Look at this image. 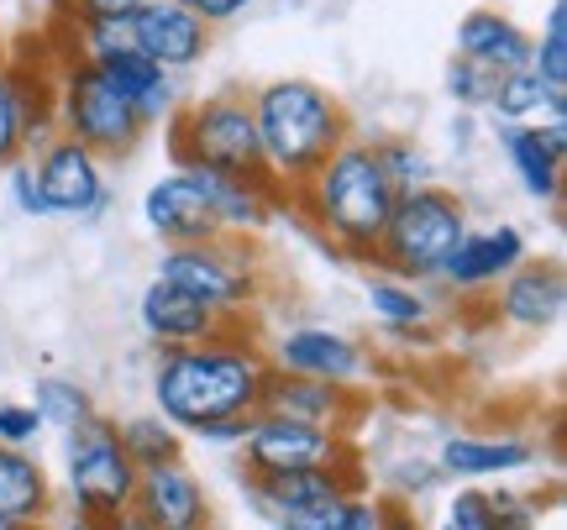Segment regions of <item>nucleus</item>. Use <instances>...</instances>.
Segmentation results:
<instances>
[{
  "mask_svg": "<svg viewBox=\"0 0 567 530\" xmlns=\"http://www.w3.org/2000/svg\"><path fill=\"white\" fill-rule=\"evenodd\" d=\"M268 357L243 331H210L205 342L189 347H158V367H153V409L168 426L179 430H205L210 420L226 415H247L258 409V388H264Z\"/></svg>",
  "mask_w": 567,
  "mask_h": 530,
  "instance_id": "nucleus-1",
  "label": "nucleus"
},
{
  "mask_svg": "<svg viewBox=\"0 0 567 530\" xmlns=\"http://www.w3.org/2000/svg\"><path fill=\"white\" fill-rule=\"evenodd\" d=\"M289 195H295V210L310 216V226L321 231L326 242L337 247L342 258H358V263L373 258V242H379L389 210L400 200V189L384 179V164H379L373 143H358V137H347Z\"/></svg>",
  "mask_w": 567,
  "mask_h": 530,
  "instance_id": "nucleus-2",
  "label": "nucleus"
},
{
  "mask_svg": "<svg viewBox=\"0 0 567 530\" xmlns=\"http://www.w3.org/2000/svg\"><path fill=\"white\" fill-rule=\"evenodd\" d=\"M252 122H258V147H264V168L284 189H300L316 168L352 137L347 132L342 101L316 80L284 74V80L258 84L252 95Z\"/></svg>",
  "mask_w": 567,
  "mask_h": 530,
  "instance_id": "nucleus-3",
  "label": "nucleus"
},
{
  "mask_svg": "<svg viewBox=\"0 0 567 530\" xmlns=\"http://www.w3.org/2000/svg\"><path fill=\"white\" fill-rule=\"evenodd\" d=\"M463 237H467L463 200L452 189H442V184H421V189H405L394 200L368 263L379 273L405 279V284H431Z\"/></svg>",
  "mask_w": 567,
  "mask_h": 530,
  "instance_id": "nucleus-4",
  "label": "nucleus"
},
{
  "mask_svg": "<svg viewBox=\"0 0 567 530\" xmlns=\"http://www.w3.org/2000/svg\"><path fill=\"white\" fill-rule=\"evenodd\" d=\"M163 126H168V158H174V168H216V174H237V179H274L264 168L252 105L237 90H221V95H205V101L184 105Z\"/></svg>",
  "mask_w": 567,
  "mask_h": 530,
  "instance_id": "nucleus-5",
  "label": "nucleus"
},
{
  "mask_svg": "<svg viewBox=\"0 0 567 530\" xmlns=\"http://www.w3.org/2000/svg\"><path fill=\"white\" fill-rule=\"evenodd\" d=\"M158 279L163 284L184 289L189 300H200L216 321H237L247 310L258 305L264 294V273H258V252L243 242V237H210V242H184V247H168L158 263Z\"/></svg>",
  "mask_w": 567,
  "mask_h": 530,
  "instance_id": "nucleus-6",
  "label": "nucleus"
},
{
  "mask_svg": "<svg viewBox=\"0 0 567 530\" xmlns=\"http://www.w3.org/2000/svg\"><path fill=\"white\" fill-rule=\"evenodd\" d=\"M137 463L126 457L116 420L90 415L74 430H63V489L69 505L84 520H111V515L132 510V493H137Z\"/></svg>",
  "mask_w": 567,
  "mask_h": 530,
  "instance_id": "nucleus-7",
  "label": "nucleus"
},
{
  "mask_svg": "<svg viewBox=\"0 0 567 530\" xmlns=\"http://www.w3.org/2000/svg\"><path fill=\"white\" fill-rule=\"evenodd\" d=\"M53 126L59 137L84 143L95 158H126L142 143V116L132 111V101H122L111 84L101 80V69L84 59H69L59 69L53 84Z\"/></svg>",
  "mask_w": 567,
  "mask_h": 530,
  "instance_id": "nucleus-8",
  "label": "nucleus"
},
{
  "mask_svg": "<svg viewBox=\"0 0 567 530\" xmlns=\"http://www.w3.org/2000/svg\"><path fill=\"white\" fill-rule=\"evenodd\" d=\"M38 184L42 200H48V216H63V221H101L111 216V200L116 189L105 179L101 158L90 153L74 137H53V143L38 147Z\"/></svg>",
  "mask_w": 567,
  "mask_h": 530,
  "instance_id": "nucleus-9",
  "label": "nucleus"
},
{
  "mask_svg": "<svg viewBox=\"0 0 567 530\" xmlns=\"http://www.w3.org/2000/svg\"><path fill=\"white\" fill-rule=\"evenodd\" d=\"M347 441L331 426H310V420H289V415H252V430L243 441V463L252 478L264 472H305V468H331L347 457Z\"/></svg>",
  "mask_w": 567,
  "mask_h": 530,
  "instance_id": "nucleus-10",
  "label": "nucleus"
},
{
  "mask_svg": "<svg viewBox=\"0 0 567 530\" xmlns=\"http://www.w3.org/2000/svg\"><path fill=\"white\" fill-rule=\"evenodd\" d=\"M132 42H137V53H147L158 69L184 74V69L205 63V53H210V27H205L189 6H179V0H142L137 11H132Z\"/></svg>",
  "mask_w": 567,
  "mask_h": 530,
  "instance_id": "nucleus-11",
  "label": "nucleus"
},
{
  "mask_svg": "<svg viewBox=\"0 0 567 530\" xmlns=\"http://www.w3.org/2000/svg\"><path fill=\"white\" fill-rule=\"evenodd\" d=\"M53 90H38L32 69L0 59V168H11L17 158H27L32 147L53 143Z\"/></svg>",
  "mask_w": 567,
  "mask_h": 530,
  "instance_id": "nucleus-12",
  "label": "nucleus"
},
{
  "mask_svg": "<svg viewBox=\"0 0 567 530\" xmlns=\"http://www.w3.org/2000/svg\"><path fill=\"white\" fill-rule=\"evenodd\" d=\"M530 258V247H526V231L520 226H484V231H473L467 226V237L457 247H452V258L442 263V279L452 294H478V289H494L499 279H505L509 268H520Z\"/></svg>",
  "mask_w": 567,
  "mask_h": 530,
  "instance_id": "nucleus-13",
  "label": "nucleus"
},
{
  "mask_svg": "<svg viewBox=\"0 0 567 530\" xmlns=\"http://www.w3.org/2000/svg\"><path fill=\"white\" fill-rule=\"evenodd\" d=\"M274 367L284 373H305V378H326V384L358 388L368 378V352L331 326H295L274 342Z\"/></svg>",
  "mask_w": 567,
  "mask_h": 530,
  "instance_id": "nucleus-14",
  "label": "nucleus"
},
{
  "mask_svg": "<svg viewBox=\"0 0 567 530\" xmlns=\"http://www.w3.org/2000/svg\"><path fill=\"white\" fill-rule=\"evenodd\" d=\"M499 147L509 158V174L520 179L536 205L563 200V168H567V122H542V126H494Z\"/></svg>",
  "mask_w": 567,
  "mask_h": 530,
  "instance_id": "nucleus-15",
  "label": "nucleus"
},
{
  "mask_svg": "<svg viewBox=\"0 0 567 530\" xmlns=\"http://www.w3.org/2000/svg\"><path fill=\"white\" fill-rule=\"evenodd\" d=\"M499 294H494V315L505 321L509 331H551L557 321H563L567 310V279L557 263H520L509 268L505 279H499Z\"/></svg>",
  "mask_w": 567,
  "mask_h": 530,
  "instance_id": "nucleus-16",
  "label": "nucleus"
},
{
  "mask_svg": "<svg viewBox=\"0 0 567 530\" xmlns=\"http://www.w3.org/2000/svg\"><path fill=\"white\" fill-rule=\"evenodd\" d=\"M142 221H147V231H153V237H163L168 247L210 242V237H221L216 210L205 205L200 184L189 179L184 168L163 174L158 184H147V195H142Z\"/></svg>",
  "mask_w": 567,
  "mask_h": 530,
  "instance_id": "nucleus-17",
  "label": "nucleus"
},
{
  "mask_svg": "<svg viewBox=\"0 0 567 530\" xmlns=\"http://www.w3.org/2000/svg\"><path fill=\"white\" fill-rule=\"evenodd\" d=\"M132 510H137L153 530H205L210 526L205 484L184 468V463H163V468L142 472L137 493H132Z\"/></svg>",
  "mask_w": 567,
  "mask_h": 530,
  "instance_id": "nucleus-18",
  "label": "nucleus"
},
{
  "mask_svg": "<svg viewBox=\"0 0 567 530\" xmlns=\"http://www.w3.org/2000/svg\"><path fill=\"white\" fill-rule=\"evenodd\" d=\"M337 493H363V468H358L352 451H347L342 463H331V468L264 472V478L247 472V499H252V510L264 515V520H274L279 510L316 505V499H337Z\"/></svg>",
  "mask_w": 567,
  "mask_h": 530,
  "instance_id": "nucleus-19",
  "label": "nucleus"
},
{
  "mask_svg": "<svg viewBox=\"0 0 567 530\" xmlns=\"http://www.w3.org/2000/svg\"><path fill=\"white\" fill-rule=\"evenodd\" d=\"M358 405V394L326 378H305V373H284L268 363L264 388H258V409L264 415H289V420H310V426H342Z\"/></svg>",
  "mask_w": 567,
  "mask_h": 530,
  "instance_id": "nucleus-20",
  "label": "nucleus"
},
{
  "mask_svg": "<svg viewBox=\"0 0 567 530\" xmlns=\"http://www.w3.org/2000/svg\"><path fill=\"white\" fill-rule=\"evenodd\" d=\"M101 69V80L132 101V111L142 116V126H163L174 111H179V74H168L158 63L137 53V48H122V53H111V59L95 63Z\"/></svg>",
  "mask_w": 567,
  "mask_h": 530,
  "instance_id": "nucleus-21",
  "label": "nucleus"
},
{
  "mask_svg": "<svg viewBox=\"0 0 567 530\" xmlns=\"http://www.w3.org/2000/svg\"><path fill=\"white\" fill-rule=\"evenodd\" d=\"M457 59L478 63L488 74H515V69H530V32L505 11H467L457 21Z\"/></svg>",
  "mask_w": 567,
  "mask_h": 530,
  "instance_id": "nucleus-22",
  "label": "nucleus"
},
{
  "mask_svg": "<svg viewBox=\"0 0 567 530\" xmlns=\"http://www.w3.org/2000/svg\"><path fill=\"white\" fill-rule=\"evenodd\" d=\"M137 326L153 347H189V342H205L210 331H221V321L200 300H189L184 289L153 279L137 300Z\"/></svg>",
  "mask_w": 567,
  "mask_h": 530,
  "instance_id": "nucleus-23",
  "label": "nucleus"
},
{
  "mask_svg": "<svg viewBox=\"0 0 567 530\" xmlns=\"http://www.w3.org/2000/svg\"><path fill=\"white\" fill-rule=\"evenodd\" d=\"M436 468H442V478H457V484L505 478V472L536 468V447L526 436H446Z\"/></svg>",
  "mask_w": 567,
  "mask_h": 530,
  "instance_id": "nucleus-24",
  "label": "nucleus"
},
{
  "mask_svg": "<svg viewBox=\"0 0 567 530\" xmlns=\"http://www.w3.org/2000/svg\"><path fill=\"white\" fill-rule=\"evenodd\" d=\"M53 478L27 447H0V520H53Z\"/></svg>",
  "mask_w": 567,
  "mask_h": 530,
  "instance_id": "nucleus-25",
  "label": "nucleus"
},
{
  "mask_svg": "<svg viewBox=\"0 0 567 530\" xmlns=\"http://www.w3.org/2000/svg\"><path fill=\"white\" fill-rule=\"evenodd\" d=\"M488 111H494V126H542V122H567V90H551L542 74L530 69H515V74H499L494 95H488Z\"/></svg>",
  "mask_w": 567,
  "mask_h": 530,
  "instance_id": "nucleus-26",
  "label": "nucleus"
},
{
  "mask_svg": "<svg viewBox=\"0 0 567 530\" xmlns=\"http://www.w3.org/2000/svg\"><path fill=\"white\" fill-rule=\"evenodd\" d=\"M116 436H122L126 457L137 463V472L163 468V463H184V430H179V426H168L158 409L116 420Z\"/></svg>",
  "mask_w": 567,
  "mask_h": 530,
  "instance_id": "nucleus-27",
  "label": "nucleus"
},
{
  "mask_svg": "<svg viewBox=\"0 0 567 530\" xmlns=\"http://www.w3.org/2000/svg\"><path fill=\"white\" fill-rule=\"evenodd\" d=\"M368 310H373V321L389 331H415L431 321V300H425L415 284L394 279V273H373V284H368Z\"/></svg>",
  "mask_w": 567,
  "mask_h": 530,
  "instance_id": "nucleus-28",
  "label": "nucleus"
},
{
  "mask_svg": "<svg viewBox=\"0 0 567 530\" xmlns=\"http://www.w3.org/2000/svg\"><path fill=\"white\" fill-rule=\"evenodd\" d=\"M32 409L42 415V426L53 430H74L80 420L95 415V399L84 394L74 378H59V373H42L38 384H32Z\"/></svg>",
  "mask_w": 567,
  "mask_h": 530,
  "instance_id": "nucleus-29",
  "label": "nucleus"
},
{
  "mask_svg": "<svg viewBox=\"0 0 567 530\" xmlns=\"http://www.w3.org/2000/svg\"><path fill=\"white\" fill-rule=\"evenodd\" d=\"M69 42L74 53L69 59H84V63H101L122 48H137L132 42V17H74L69 11Z\"/></svg>",
  "mask_w": 567,
  "mask_h": 530,
  "instance_id": "nucleus-30",
  "label": "nucleus"
},
{
  "mask_svg": "<svg viewBox=\"0 0 567 530\" xmlns=\"http://www.w3.org/2000/svg\"><path fill=\"white\" fill-rule=\"evenodd\" d=\"M530 74H542L551 90H567V0H551L542 32L530 38Z\"/></svg>",
  "mask_w": 567,
  "mask_h": 530,
  "instance_id": "nucleus-31",
  "label": "nucleus"
},
{
  "mask_svg": "<svg viewBox=\"0 0 567 530\" xmlns=\"http://www.w3.org/2000/svg\"><path fill=\"white\" fill-rule=\"evenodd\" d=\"M379 164H384V179L405 195V189H421V184H436L431 179V158L425 147H415L410 137H389V143H373Z\"/></svg>",
  "mask_w": 567,
  "mask_h": 530,
  "instance_id": "nucleus-32",
  "label": "nucleus"
},
{
  "mask_svg": "<svg viewBox=\"0 0 567 530\" xmlns=\"http://www.w3.org/2000/svg\"><path fill=\"white\" fill-rule=\"evenodd\" d=\"M494 84H499V74H488V69H478V63H467V59H452L442 74V90L463 105V111H488Z\"/></svg>",
  "mask_w": 567,
  "mask_h": 530,
  "instance_id": "nucleus-33",
  "label": "nucleus"
},
{
  "mask_svg": "<svg viewBox=\"0 0 567 530\" xmlns=\"http://www.w3.org/2000/svg\"><path fill=\"white\" fill-rule=\"evenodd\" d=\"M446 526L452 530H494V499L488 489H457L446 499Z\"/></svg>",
  "mask_w": 567,
  "mask_h": 530,
  "instance_id": "nucleus-34",
  "label": "nucleus"
},
{
  "mask_svg": "<svg viewBox=\"0 0 567 530\" xmlns=\"http://www.w3.org/2000/svg\"><path fill=\"white\" fill-rule=\"evenodd\" d=\"M6 195H11V205H17L27 221H48V200H42L38 168L27 164V158H17V164H11V174H6Z\"/></svg>",
  "mask_w": 567,
  "mask_h": 530,
  "instance_id": "nucleus-35",
  "label": "nucleus"
},
{
  "mask_svg": "<svg viewBox=\"0 0 567 530\" xmlns=\"http://www.w3.org/2000/svg\"><path fill=\"white\" fill-rule=\"evenodd\" d=\"M42 415L32 405H17V399H6L0 405V447H32L42 436Z\"/></svg>",
  "mask_w": 567,
  "mask_h": 530,
  "instance_id": "nucleus-36",
  "label": "nucleus"
},
{
  "mask_svg": "<svg viewBox=\"0 0 567 530\" xmlns=\"http://www.w3.org/2000/svg\"><path fill=\"white\" fill-rule=\"evenodd\" d=\"M494 499V530H536L542 520V499H526V493H488Z\"/></svg>",
  "mask_w": 567,
  "mask_h": 530,
  "instance_id": "nucleus-37",
  "label": "nucleus"
},
{
  "mask_svg": "<svg viewBox=\"0 0 567 530\" xmlns=\"http://www.w3.org/2000/svg\"><path fill=\"white\" fill-rule=\"evenodd\" d=\"M389 484H394V493H400V499H410V493L421 499V493H431L436 484H442V468H436V463H421V457H405V463L394 468V478H389Z\"/></svg>",
  "mask_w": 567,
  "mask_h": 530,
  "instance_id": "nucleus-38",
  "label": "nucleus"
},
{
  "mask_svg": "<svg viewBox=\"0 0 567 530\" xmlns=\"http://www.w3.org/2000/svg\"><path fill=\"white\" fill-rule=\"evenodd\" d=\"M252 415L258 409H247V415H226V420H210L205 430H195L205 447H243L247 441V430H252Z\"/></svg>",
  "mask_w": 567,
  "mask_h": 530,
  "instance_id": "nucleus-39",
  "label": "nucleus"
},
{
  "mask_svg": "<svg viewBox=\"0 0 567 530\" xmlns=\"http://www.w3.org/2000/svg\"><path fill=\"white\" fill-rule=\"evenodd\" d=\"M179 6H189V11H195L205 27H221V21H237V17H243L252 0H179Z\"/></svg>",
  "mask_w": 567,
  "mask_h": 530,
  "instance_id": "nucleus-40",
  "label": "nucleus"
},
{
  "mask_svg": "<svg viewBox=\"0 0 567 530\" xmlns=\"http://www.w3.org/2000/svg\"><path fill=\"white\" fill-rule=\"evenodd\" d=\"M142 0H69L74 17H132Z\"/></svg>",
  "mask_w": 567,
  "mask_h": 530,
  "instance_id": "nucleus-41",
  "label": "nucleus"
},
{
  "mask_svg": "<svg viewBox=\"0 0 567 530\" xmlns=\"http://www.w3.org/2000/svg\"><path fill=\"white\" fill-rule=\"evenodd\" d=\"M101 530H153V526L137 510H122V515H111V520H101Z\"/></svg>",
  "mask_w": 567,
  "mask_h": 530,
  "instance_id": "nucleus-42",
  "label": "nucleus"
},
{
  "mask_svg": "<svg viewBox=\"0 0 567 530\" xmlns=\"http://www.w3.org/2000/svg\"><path fill=\"white\" fill-rule=\"evenodd\" d=\"M452 143H457V153L473 147V116H457V122H452Z\"/></svg>",
  "mask_w": 567,
  "mask_h": 530,
  "instance_id": "nucleus-43",
  "label": "nucleus"
},
{
  "mask_svg": "<svg viewBox=\"0 0 567 530\" xmlns=\"http://www.w3.org/2000/svg\"><path fill=\"white\" fill-rule=\"evenodd\" d=\"M0 530H48V520H0Z\"/></svg>",
  "mask_w": 567,
  "mask_h": 530,
  "instance_id": "nucleus-44",
  "label": "nucleus"
},
{
  "mask_svg": "<svg viewBox=\"0 0 567 530\" xmlns=\"http://www.w3.org/2000/svg\"><path fill=\"white\" fill-rule=\"evenodd\" d=\"M63 530H101V520H84V515H74V520H69Z\"/></svg>",
  "mask_w": 567,
  "mask_h": 530,
  "instance_id": "nucleus-45",
  "label": "nucleus"
},
{
  "mask_svg": "<svg viewBox=\"0 0 567 530\" xmlns=\"http://www.w3.org/2000/svg\"><path fill=\"white\" fill-rule=\"evenodd\" d=\"M205 530H210V526H205Z\"/></svg>",
  "mask_w": 567,
  "mask_h": 530,
  "instance_id": "nucleus-46",
  "label": "nucleus"
}]
</instances>
